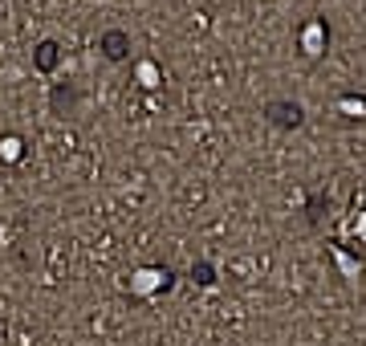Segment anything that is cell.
Listing matches in <instances>:
<instances>
[{"label":"cell","instance_id":"obj_1","mask_svg":"<svg viewBox=\"0 0 366 346\" xmlns=\"http://www.w3.org/2000/svg\"><path fill=\"white\" fill-rule=\"evenodd\" d=\"M265 118L273 122V127H285V131H293V127H301L305 110H301L297 102H285V98H277V102H268V106H265Z\"/></svg>","mask_w":366,"mask_h":346},{"label":"cell","instance_id":"obj_2","mask_svg":"<svg viewBox=\"0 0 366 346\" xmlns=\"http://www.w3.org/2000/svg\"><path fill=\"white\" fill-rule=\"evenodd\" d=\"M98 50H102L106 62H126V57H131V37L122 33V29H110V33H102Z\"/></svg>","mask_w":366,"mask_h":346},{"label":"cell","instance_id":"obj_3","mask_svg":"<svg viewBox=\"0 0 366 346\" xmlns=\"http://www.w3.org/2000/svg\"><path fill=\"white\" fill-rule=\"evenodd\" d=\"M57 57H61L57 41H41V45L33 50V66L41 69V74H53V69H57Z\"/></svg>","mask_w":366,"mask_h":346},{"label":"cell","instance_id":"obj_4","mask_svg":"<svg viewBox=\"0 0 366 346\" xmlns=\"http://www.w3.org/2000/svg\"><path fill=\"white\" fill-rule=\"evenodd\" d=\"M53 115H73V102H78V94H73V86H57V90H53Z\"/></svg>","mask_w":366,"mask_h":346},{"label":"cell","instance_id":"obj_5","mask_svg":"<svg viewBox=\"0 0 366 346\" xmlns=\"http://www.w3.org/2000/svg\"><path fill=\"white\" fill-rule=\"evenodd\" d=\"M191 277L200 281V285H212V281H216V273H212V265H196V269H191Z\"/></svg>","mask_w":366,"mask_h":346}]
</instances>
